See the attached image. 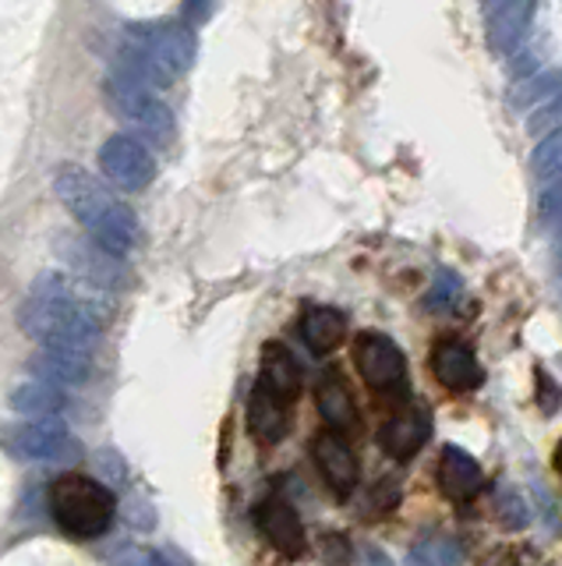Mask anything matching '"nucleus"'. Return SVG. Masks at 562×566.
I'll return each mask as SVG.
<instances>
[{
	"mask_svg": "<svg viewBox=\"0 0 562 566\" xmlns=\"http://www.w3.org/2000/svg\"><path fill=\"white\" fill-rule=\"evenodd\" d=\"M205 14H209V0H188L181 22H205Z\"/></svg>",
	"mask_w": 562,
	"mask_h": 566,
	"instance_id": "obj_26",
	"label": "nucleus"
},
{
	"mask_svg": "<svg viewBox=\"0 0 562 566\" xmlns=\"http://www.w3.org/2000/svg\"><path fill=\"white\" fill-rule=\"evenodd\" d=\"M319 415L329 424V432H358V407L354 397L347 394L343 379L326 376L319 382Z\"/></svg>",
	"mask_w": 562,
	"mask_h": 566,
	"instance_id": "obj_19",
	"label": "nucleus"
},
{
	"mask_svg": "<svg viewBox=\"0 0 562 566\" xmlns=\"http://www.w3.org/2000/svg\"><path fill=\"white\" fill-rule=\"evenodd\" d=\"M354 365L361 371V379L372 389H379V394H393V389L407 382V358H403V350L385 333L364 329L358 336Z\"/></svg>",
	"mask_w": 562,
	"mask_h": 566,
	"instance_id": "obj_8",
	"label": "nucleus"
},
{
	"mask_svg": "<svg viewBox=\"0 0 562 566\" xmlns=\"http://www.w3.org/2000/svg\"><path fill=\"white\" fill-rule=\"evenodd\" d=\"M19 326L46 350L93 354L99 344V318L61 273H43L32 283L19 308Z\"/></svg>",
	"mask_w": 562,
	"mask_h": 566,
	"instance_id": "obj_1",
	"label": "nucleus"
},
{
	"mask_svg": "<svg viewBox=\"0 0 562 566\" xmlns=\"http://www.w3.org/2000/svg\"><path fill=\"white\" fill-rule=\"evenodd\" d=\"M255 524H258V531L266 535V542L276 548V553H284L290 559L305 556V548H308L305 524H301L297 510L284 500V495H269V500H262L258 510H255Z\"/></svg>",
	"mask_w": 562,
	"mask_h": 566,
	"instance_id": "obj_11",
	"label": "nucleus"
},
{
	"mask_svg": "<svg viewBox=\"0 0 562 566\" xmlns=\"http://www.w3.org/2000/svg\"><path fill=\"white\" fill-rule=\"evenodd\" d=\"M432 371L446 389H453V394H470V389H478L485 382V371H481L478 358H474V350L456 340L435 344Z\"/></svg>",
	"mask_w": 562,
	"mask_h": 566,
	"instance_id": "obj_12",
	"label": "nucleus"
},
{
	"mask_svg": "<svg viewBox=\"0 0 562 566\" xmlns=\"http://www.w3.org/2000/svg\"><path fill=\"white\" fill-rule=\"evenodd\" d=\"M347 333V315L332 305H311L301 315V340L315 350V354H329L343 344Z\"/></svg>",
	"mask_w": 562,
	"mask_h": 566,
	"instance_id": "obj_17",
	"label": "nucleus"
},
{
	"mask_svg": "<svg viewBox=\"0 0 562 566\" xmlns=\"http://www.w3.org/2000/svg\"><path fill=\"white\" fill-rule=\"evenodd\" d=\"M64 403H67L64 389L46 379H29L11 394V407L25 418H50V415L64 411Z\"/></svg>",
	"mask_w": 562,
	"mask_h": 566,
	"instance_id": "obj_20",
	"label": "nucleus"
},
{
	"mask_svg": "<svg viewBox=\"0 0 562 566\" xmlns=\"http://www.w3.org/2000/svg\"><path fill=\"white\" fill-rule=\"evenodd\" d=\"M311 460L315 468H319L322 482L329 485V492L337 495V500H350V492L358 489V457L354 450L347 447V439L340 432H322L311 439Z\"/></svg>",
	"mask_w": 562,
	"mask_h": 566,
	"instance_id": "obj_9",
	"label": "nucleus"
},
{
	"mask_svg": "<svg viewBox=\"0 0 562 566\" xmlns=\"http://www.w3.org/2000/svg\"><path fill=\"white\" fill-rule=\"evenodd\" d=\"M199 40L181 18H156V22H131L125 29V64L131 78L149 88H167L195 64Z\"/></svg>",
	"mask_w": 562,
	"mask_h": 566,
	"instance_id": "obj_3",
	"label": "nucleus"
},
{
	"mask_svg": "<svg viewBox=\"0 0 562 566\" xmlns=\"http://www.w3.org/2000/svg\"><path fill=\"white\" fill-rule=\"evenodd\" d=\"M287 407L290 403L279 400L266 382L262 379L255 382L252 397H248V429L262 447H276V442L287 436V424H290Z\"/></svg>",
	"mask_w": 562,
	"mask_h": 566,
	"instance_id": "obj_15",
	"label": "nucleus"
},
{
	"mask_svg": "<svg viewBox=\"0 0 562 566\" xmlns=\"http://www.w3.org/2000/svg\"><path fill=\"white\" fill-rule=\"evenodd\" d=\"M54 191L64 202V209L99 241L103 252H110L117 259L135 248L138 238L135 212L114 191L103 188L89 170H82L78 164H64L54 177Z\"/></svg>",
	"mask_w": 562,
	"mask_h": 566,
	"instance_id": "obj_2",
	"label": "nucleus"
},
{
	"mask_svg": "<svg viewBox=\"0 0 562 566\" xmlns=\"http://www.w3.org/2000/svg\"><path fill=\"white\" fill-rule=\"evenodd\" d=\"M531 164H534V177H538V188H552L559 185V174H562V138L559 132H549L541 142H538V149L531 156Z\"/></svg>",
	"mask_w": 562,
	"mask_h": 566,
	"instance_id": "obj_21",
	"label": "nucleus"
},
{
	"mask_svg": "<svg viewBox=\"0 0 562 566\" xmlns=\"http://www.w3.org/2000/svg\"><path fill=\"white\" fill-rule=\"evenodd\" d=\"M32 371H36V379H46L54 386H78L89 379L93 371V361L89 354H78V350H40L36 358H32Z\"/></svg>",
	"mask_w": 562,
	"mask_h": 566,
	"instance_id": "obj_18",
	"label": "nucleus"
},
{
	"mask_svg": "<svg viewBox=\"0 0 562 566\" xmlns=\"http://www.w3.org/2000/svg\"><path fill=\"white\" fill-rule=\"evenodd\" d=\"M50 513L72 538H99L107 535L117 517L114 492L89 474H61L50 485Z\"/></svg>",
	"mask_w": 562,
	"mask_h": 566,
	"instance_id": "obj_4",
	"label": "nucleus"
},
{
	"mask_svg": "<svg viewBox=\"0 0 562 566\" xmlns=\"http://www.w3.org/2000/svg\"><path fill=\"white\" fill-rule=\"evenodd\" d=\"M432 436V415L425 407H407V411L393 415L390 421L382 424L379 432V447L390 453L393 460H411Z\"/></svg>",
	"mask_w": 562,
	"mask_h": 566,
	"instance_id": "obj_13",
	"label": "nucleus"
},
{
	"mask_svg": "<svg viewBox=\"0 0 562 566\" xmlns=\"http://www.w3.org/2000/svg\"><path fill=\"white\" fill-rule=\"evenodd\" d=\"M0 447L19 460H78L82 447L61 418H29L0 432Z\"/></svg>",
	"mask_w": 562,
	"mask_h": 566,
	"instance_id": "obj_6",
	"label": "nucleus"
},
{
	"mask_svg": "<svg viewBox=\"0 0 562 566\" xmlns=\"http://www.w3.org/2000/svg\"><path fill=\"white\" fill-rule=\"evenodd\" d=\"M99 170L120 191H146L156 177V159L142 138L110 135L99 149Z\"/></svg>",
	"mask_w": 562,
	"mask_h": 566,
	"instance_id": "obj_7",
	"label": "nucleus"
},
{
	"mask_svg": "<svg viewBox=\"0 0 562 566\" xmlns=\"http://www.w3.org/2000/svg\"><path fill=\"white\" fill-rule=\"evenodd\" d=\"M438 489H443V495L453 503H470L474 495H481L485 489L481 464L467 450L446 447L443 457H438Z\"/></svg>",
	"mask_w": 562,
	"mask_h": 566,
	"instance_id": "obj_14",
	"label": "nucleus"
},
{
	"mask_svg": "<svg viewBox=\"0 0 562 566\" xmlns=\"http://www.w3.org/2000/svg\"><path fill=\"white\" fill-rule=\"evenodd\" d=\"M146 566H184V563L173 559V553H152Z\"/></svg>",
	"mask_w": 562,
	"mask_h": 566,
	"instance_id": "obj_27",
	"label": "nucleus"
},
{
	"mask_svg": "<svg viewBox=\"0 0 562 566\" xmlns=\"http://www.w3.org/2000/svg\"><path fill=\"white\" fill-rule=\"evenodd\" d=\"M258 379L266 382L284 403H294L297 397H301V386H305L301 365H297L294 354L276 340L262 347V376Z\"/></svg>",
	"mask_w": 562,
	"mask_h": 566,
	"instance_id": "obj_16",
	"label": "nucleus"
},
{
	"mask_svg": "<svg viewBox=\"0 0 562 566\" xmlns=\"http://www.w3.org/2000/svg\"><path fill=\"white\" fill-rule=\"evenodd\" d=\"M496 510H499V521L506 524V527H523L527 521V506H523V500L517 492H499V503H496Z\"/></svg>",
	"mask_w": 562,
	"mask_h": 566,
	"instance_id": "obj_24",
	"label": "nucleus"
},
{
	"mask_svg": "<svg viewBox=\"0 0 562 566\" xmlns=\"http://www.w3.org/2000/svg\"><path fill=\"white\" fill-rule=\"evenodd\" d=\"M107 99L114 106V114L125 117L128 128H135V135H142L149 146H160V149L170 146L173 114H170V106L156 96V88L131 78L128 71H114L107 78Z\"/></svg>",
	"mask_w": 562,
	"mask_h": 566,
	"instance_id": "obj_5",
	"label": "nucleus"
},
{
	"mask_svg": "<svg viewBox=\"0 0 562 566\" xmlns=\"http://www.w3.org/2000/svg\"><path fill=\"white\" fill-rule=\"evenodd\" d=\"M538 0H485V29H488V43L502 57H513L520 50L527 29H531Z\"/></svg>",
	"mask_w": 562,
	"mask_h": 566,
	"instance_id": "obj_10",
	"label": "nucleus"
},
{
	"mask_svg": "<svg viewBox=\"0 0 562 566\" xmlns=\"http://www.w3.org/2000/svg\"><path fill=\"white\" fill-rule=\"evenodd\" d=\"M460 545L449 538H425L411 553V566H460Z\"/></svg>",
	"mask_w": 562,
	"mask_h": 566,
	"instance_id": "obj_22",
	"label": "nucleus"
},
{
	"mask_svg": "<svg viewBox=\"0 0 562 566\" xmlns=\"http://www.w3.org/2000/svg\"><path fill=\"white\" fill-rule=\"evenodd\" d=\"M400 500V485L393 482V478H385V482H379L375 495H368V513H382V510H393Z\"/></svg>",
	"mask_w": 562,
	"mask_h": 566,
	"instance_id": "obj_25",
	"label": "nucleus"
},
{
	"mask_svg": "<svg viewBox=\"0 0 562 566\" xmlns=\"http://www.w3.org/2000/svg\"><path fill=\"white\" fill-rule=\"evenodd\" d=\"M319 556H322V563H329V566H343V563H350V538L340 535V531H329V535H322V542H319Z\"/></svg>",
	"mask_w": 562,
	"mask_h": 566,
	"instance_id": "obj_23",
	"label": "nucleus"
}]
</instances>
